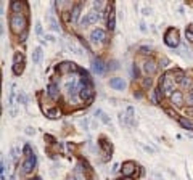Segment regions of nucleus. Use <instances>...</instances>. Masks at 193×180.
I'll list each match as a JSON object with an SVG mask.
<instances>
[{
  "label": "nucleus",
  "mask_w": 193,
  "mask_h": 180,
  "mask_svg": "<svg viewBox=\"0 0 193 180\" xmlns=\"http://www.w3.org/2000/svg\"><path fill=\"white\" fill-rule=\"evenodd\" d=\"M80 126L84 127V130H87V129H89L87 127V119H82V121H80Z\"/></svg>",
  "instance_id": "473e14b6"
},
{
  "label": "nucleus",
  "mask_w": 193,
  "mask_h": 180,
  "mask_svg": "<svg viewBox=\"0 0 193 180\" xmlns=\"http://www.w3.org/2000/svg\"><path fill=\"white\" fill-rule=\"evenodd\" d=\"M140 29H142V31H143V32H145V31H147V28H145V24H143V23H142V24H140Z\"/></svg>",
  "instance_id": "ea45409f"
},
{
  "label": "nucleus",
  "mask_w": 193,
  "mask_h": 180,
  "mask_svg": "<svg viewBox=\"0 0 193 180\" xmlns=\"http://www.w3.org/2000/svg\"><path fill=\"white\" fill-rule=\"evenodd\" d=\"M58 71L61 72V74H66V72H72L76 71V64L71 63V61H64L58 66Z\"/></svg>",
  "instance_id": "6e6552de"
},
{
  "label": "nucleus",
  "mask_w": 193,
  "mask_h": 180,
  "mask_svg": "<svg viewBox=\"0 0 193 180\" xmlns=\"http://www.w3.org/2000/svg\"><path fill=\"white\" fill-rule=\"evenodd\" d=\"M23 7H24V3H21V2H13V3H11V11L15 13V15H19V11L23 10Z\"/></svg>",
  "instance_id": "412c9836"
},
{
  "label": "nucleus",
  "mask_w": 193,
  "mask_h": 180,
  "mask_svg": "<svg viewBox=\"0 0 193 180\" xmlns=\"http://www.w3.org/2000/svg\"><path fill=\"white\" fill-rule=\"evenodd\" d=\"M23 71H24V63H21V64H13V74H15V76H19Z\"/></svg>",
  "instance_id": "4be33fe9"
},
{
  "label": "nucleus",
  "mask_w": 193,
  "mask_h": 180,
  "mask_svg": "<svg viewBox=\"0 0 193 180\" xmlns=\"http://www.w3.org/2000/svg\"><path fill=\"white\" fill-rule=\"evenodd\" d=\"M171 72H166L164 76L161 77V80H159V90L161 92H164V93H172L175 92L174 90V79H171Z\"/></svg>",
  "instance_id": "7ed1b4c3"
},
{
  "label": "nucleus",
  "mask_w": 193,
  "mask_h": 180,
  "mask_svg": "<svg viewBox=\"0 0 193 180\" xmlns=\"http://www.w3.org/2000/svg\"><path fill=\"white\" fill-rule=\"evenodd\" d=\"M36 167V154L31 153L29 156H26V159L23 162V166H21V174H28V172H31V170Z\"/></svg>",
  "instance_id": "20e7f679"
},
{
  "label": "nucleus",
  "mask_w": 193,
  "mask_h": 180,
  "mask_svg": "<svg viewBox=\"0 0 193 180\" xmlns=\"http://www.w3.org/2000/svg\"><path fill=\"white\" fill-rule=\"evenodd\" d=\"M143 71L147 72V74H154V72H156V64H154L151 60H147V61L143 63Z\"/></svg>",
  "instance_id": "f8f14e48"
},
{
  "label": "nucleus",
  "mask_w": 193,
  "mask_h": 180,
  "mask_svg": "<svg viewBox=\"0 0 193 180\" xmlns=\"http://www.w3.org/2000/svg\"><path fill=\"white\" fill-rule=\"evenodd\" d=\"M68 47H69V50L72 51V53H76V55H84V48H82L79 44H77L74 39H69V40H68Z\"/></svg>",
  "instance_id": "0eeeda50"
},
{
  "label": "nucleus",
  "mask_w": 193,
  "mask_h": 180,
  "mask_svg": "<svg viewBox=\"0 0 193 180\" xmlns=\"http://www.w3.org/2000/svg\"><path fill=\"white\" fill-rule=\"evenodd\" d=\"M167 63H169V61H167V58H162V60H161V64H164V66H166Z\"/></svg>",
  "instance_id": "58836bf2"
},
{
  "label": "nucleus",
  "mask_w": 193,
  "mask_h": 180,
  "mask_svg": "<svg viewBox=\"0 0 193 180\" xmlns=\"http://www.w3.org/2000/svg\"><path fill=\"white\" fill-rule=\"evenodd\" d=\"M80 8H82V5H80V3H77V5L72 7V11H71V21H74V23H77V21H79Z\"/></svg>",
  "instance_id": "2eb2a0df"
},
{
  "label": "nucleus",
  "mask_w": 193,
  "mask_h": 180,
  "mask_svg": "<svg viewBox=\"0 0 193 180\" xmlns=\"http://www.w3.org/2000/svg\"><path fill=\"white\" fill-rule=\"evenodd\" d=\"M15 90H16V85H11V92H10V100H8V103H10V106L13 105V100H15Z\"/></svg>",
  "instance_id": "a878e982"
},
{
  "label": "nucleus",
  "mask_w": 193,
  "mask_h": 180,
  "mask_svg": "<svg viewBox=\"0 0 193 180\" xmlns=\"http://www.w3.org/2000/svg\"><path fill=\"white\" fill-rule=\"evenodd\" d=\"M92 69L97 72V74H101L103 71H105V66H103V63L100 60H93L92 61Z\"/></svg>",
  "instance_id": "dca6fc26"
},
{
  "label": "nucleus",
  "mask_w": 193,
  "mask_h": 180,
  "mask_svg": "<svg viewBox=\"0 0 193 180\" xmlns=\"http://www.w3.org/2000/svg\"><path fill=\"white\" fill-rule=\"evenodd\" d=\"M132 74H134V77L139 76V69H137V66H134V69H132Z\"/></svg>",
  "instance_id": "72a5a7b5"
},
{
  "label": "nucleus",
  "mask_w": 193,
  "mask_h": 180,
  "mask_svg": "<svg viewBox=\"0 0 193 180\" xmlns=\"http://www.w3.org/2000/svg\"><path fill=\"white\" fill-rule=\"evenodd\" d=\"M124 180H134V179H132V177H126V179H124Z\"/></svg>",
  "instance_id": "79ce46f5"
},
{
  "label": "nucleus",
  "mask_w": 193,
  "mask_h": 180,
  "mask_svg": "<svg viewBox=\"0 0 193 180\" xmlns=\"http://www.w3.org/2000/svg\"><path fill=\"white\" fill-rule=\"evenodd\" d=\"M48 21H50V29H51V31H55V32H60V26H58V23H57V21H55V18H53V16H50V18H48Z\"/></svg>",
  "instance_id": "5701e85b"
},
{
  "label": "nucleus",
  "mask_w": 193,
  "mask_h": 180,
  "mask_svg": "<svg viewBox=\"0 0 193 180\" xmlns=\"http://www.w3.org/2000/svg\"><path fill=\"white\" fill-rule=\"evenodd\" d=\"M100 147L105 150V156H106V158H111V156H110V154H111V145H110L105 138H103V137L100 138Z\"/></svg>",
  "instance_id": "f3484780"
},
{
  "label": "nucleus",
  "mask_w": 193,
  "mask_h": 180,
  "mask_svg": "<svg viewBox=\"0 0 193 180\" xmlns=\"http://www.w3.org/2000/svg\"><path fill=\"white\" fill-rule=\"evenodd\" d=\"M118 170H119V164H114L113 166V172H118Z\"/></svg>",
  "instance_id": "4c0bfd02"
},
{
  "label": "nucleus",
  "mask_w": 193,
  "mask_h": 180,
  "mask_svg": "<svg viewBox=\"0 0 193 180\" xmlns=\"http://www.w3.org/2000/svg\"><path fill=\"white\" fill-rule=\"evenodd\" d=\"M32 61L36 64H39L42 61V48H40V47H37V48L32 51Z\"/></svg>",
  "instance_id": "a211bd4d"
},
{
  "label": "nucleus",
  "mask_w": 193,
  "mask_h": 180,
  "mask_svg": "<svg viewBox=\"0 0 193 180\" xmlns=\"http://www.w3.org/2000/svg\"><path fill=\"white\" fill-rule=\"evenodd\" d=\"M36 34L39 37H42V24L40 23H36Z\"/></svg>",
  "instance_id": "cd10ccee"
},
{
  "label": "nucleus",
  "mask_w": 193,
  "mask_h": 180,
  "mask_svg": "<svg viewBox=\"0 0 193 180\" xmlns=\"http://www.w3.org/2000/svg\"><path fill=\"white\" fill-rule=\"evenodd\" d=\"M179 32H177V29H174V28H171V29H167L166 34H164V44L167 47H171V48H177L179 47Z\"/></svg>",
  "instance_id": "f03ea898"
},
{
  "label": "nucleus",
  "mask_w": 193,
  "mask_h": 180,
  "mask_svg": "<svg viewBox=\"0 0 193 180\" xmlns=\"http://www.w3.org/2000/svg\"><path fill=\"white\" fill-rule=\"evenodd\" d=\"M101 7H103V2H93V8H95L97 11H100Z\"/></svg>",
  "instance_id": "2f4dec72"
},
{
  "label": "nucleus",
  "mask_w": 193,
  "mask_h": 180,
  "mask_svg": "<svg viewBox=\"0 0 193 180\" xmlns=\"http://www.w3.org/2000/svg\"><path fill=\"white\" fill-rule=\"evenodd\" d=\"M98 11H95V10H92V11H89L87 15H85V19H87V23L89 24H95L97 21H98Z\"/></svg>",
  "instance_id": "4468645a"
},
{
  "label": "nucleus",
  "mask_w": 193,
  "mask_h": 180,
  "mask_svg": "<svg viewBox=\"0 0 193 180\" xmlns=\"http://www.w3.org/2000/svg\"><path fill=\"white\" fill-rule=\"evenodd\" d=\"M47 40H50V42H55V39L51 37V36H47Z\"/></svg>",
  "instance_id": "a19ab883"
},
{
  "label": "nucleus",
  "mask_w": 193,
  "mask_h": 180,
  "mask_svg": "<svg viewBox=\"0 0 193 180\" xmlns=\"http://www.w3.org/2000/svg\"><path fill=\"white\" fill-rule=\"evenodd\" d=\"M114 24H116L114 13H113V7H111L110 8V16H108V29H110V31H114Z\"/></svg>",
  "instance_id": "aec40b11"
},
{
  "label": "nucleus",
  "mask_w": 193,
  "mask_h": 180,
  "mask_svg": "<svg viewBox=\"0 0 193 180\" xmlns=\"http://www.w3.org/2000/svg\"><path fill=\"white\" fill-rule=\"evenodd\" d=\"M18 103H26V95H24V92H21L19 90V93H18Z\"/></svg>",
  "instance_id": "bb28decb"
},
{
  "label": "nucleus",
  "mask_w": 193,
  "mask_h": 180,
  "mask_svg": "<svg viewBox=\"0 0 193 180\" xmlns=\"http://www.w3.org/2000/svg\"><path fill=\"white\" fill-rule=\"evenodd\" d=\"M140 145H142V148H143L147 153H150V154H153V153H154V150H153L151 147H148V145H143V143H140Z\"/></svg>",
  "instance_id": "c85d7f7f"
},
{
  "label": "nucleus",
  "mask_w": 193,
  "mask_h": 180,
  "mask_svg": "<svg viewBox=\"0 0 193 180\" xmlns=\"http://www.w3.org/2000/svg\"><path fill=\"white\" fill-rule=\"evenodd\" d=\"M143 85H145V87H150V85H151V79H147L143 82Z\"/></svg>",
  "instance_id": "c9c22d12"
},
{
  "label": "nucleus",
  "mask_w": 193,
  "mask_h": 180,
  "mask_svg": "<svg viewBox=\"0 0 193 180\" xmlns=\"http://www.w3.org/2000/svg\"><path fill=\"white\" fill-rule=\"evenodd\" d=\"M21 63H24L23 53H15V58H13V64H21Z\"/></svg>",
  "instance_id": "b1692460"
},
{
  "label": "nucleus",
  "mask_w": 193,
  "mask_h": 180,
  "mask_svg": "<svg viewBox=\"0 0 193 180\" xmlns=\"http://www.w3.org/2000/svg\"><path fill=\"white\" fill-rule=\"evenodd\" d=\"M135 172V162L132 161H126L122 162V174L124 177H132V174Z\"/></svg>",
  "instance_id": "423d86ee"
},
{
  "label": "nucleus",
  "mask_w": 193,
  "mask_h": 180,
  "mask_svg": "<svg viewBox=\"0 0 193 180\" xmlns=\"http://www.w3.org/2000/svg\"><path fill=\"white\" fill-rule=\"evenodd\" d=\"M171 100H172V105H175V106H182L183 105V93L182 92H174L172 95H171Z\"/></svg>",
  "instance_id": "9b49d317"
},
{
  "label": "nucleus",
  "mask_w": 193,
  "mask_h": 180,
  "mask_svg": "<svg viewBox=\"0 0 193 180\" xmlns=\"http://www.w3.org/2000/svg\"><path fill=\"white\" fill-rule=\"evenodd\" d=\"M185 101H187V105H190V106H193V92L190 93V95H187V98H185Z\"/></svg>",
  "instance_id": "c756f323"
},
{
  "label": "nucleus",
  "mask_w": 193,
  "mask_h": 180,
  "mask_svg": "<svg viewBox=\"0 0 193 180\" xmlns=\"http://www.w3.org/2000/svg\"><path fill=\"white\" fill-rule=\"evenodd\" d=\"M26 37H28V31H24L23 34H21V40H26Z\"/></svg>",
  "instance_id": "e433bc0d"
},
{
  "label": "nucleus",
  "mask_w": 193,
  "mask_h": 180,
  "mask_svg": "<svg viewBox=\"0 0 193 180\" xmlns=\"http://www.w3.org/2000/svg\"><path fill=\"white\" fill-rule=\"evenodd\" d=\"M90 40H92L93 44H97V42H103V40H106V32L103 31V29H100V28L93 29V31L90 32Z\"/></svg>",
  "instance_id": "39448f33"
},
{
  "label": "nucleus",
  "mask_w": 193,
  "mask_h": 180,
  "mask_svg": "<svg viewBox=\"0 0 193 180\" xmlns=\"http://www.w3.org/2000/svg\"><path fill=\"white\" fill-rule=\"evenodd\" d=\"M26 26H28V18L24 15H13L10 18V28L15 34H23L26 31Z\"/></svg>",
  "instance_id": "f257e3e1"
},
{
  "label": "nucleus",
  "mask_w": 193,
  "mask_h": 180,
  "mask_svg": "<svg viewBox=\"0 0 193 180\" xmlns=\"http://www.w3.org/2000/svg\"><path fill=\"white\" fill-rule=\"evenodd\" d=\"M124 124H127V126H130V127H134V126H135L134 108H132V106H129V108L126 109V122H124Z\"/></svg>",
  "instance_id": "9d476101"
},
{
  "label": "nucleus",
  "mask_w": 193,
  "mask_h": 180,
  "mask_svg": "<svg viewBox=\"0 0 193 180\" xmlns=\"http://www.w3.org/2000/svg\"><path fill=\"white\" fill-rule=\"evenodd\" d=\"M185 37H187L188 42L193 44V29H192V26H188V29H185Z\"/></svg>",
  "instance_id": "393cba45"
},
{
  "label": "nucleus",
  "mask_w": 193,
  "mask_h": 180,
  "mask_svg": "<svg viewBox=\"0 0 193 180\" xmlns=\"http://www.w3.org/2000/svg\"><path fill=\"white\" fill-rule=\"evenodd\" d=\"M58 85L57 84H50L48 85V89H47V93H48V97L51 98V100H57L58 98Z\"/></svg>",
  "instance_id": "ddd939ff"
},
{
  "label": "nucleus",
  "mask_w": 193,
  "mask_h": 180,
  "mask_svg": "<svg viewBox=\"0 0 193 180\" xmlns=\"http://www.w3.org/2000/svg\"><path fill=\"white\" fill-rule=\"evenodd\" d=\"M26 135H36V129H34V127H28V129H26Z\"/></svg>",
  "instance_id": "7c9ffc66"
},
{
  "label": "nucleus",
  "mask_w": 193,
  "mask_h": 180,
  "mask_svg": "<svg viewBox=\"0 0 193 180\" xmlns=\"http://www.w3.org/2000/svg\"><path fill=\"white\" fill-rule=\"evenodd\" d=\"M166 113H167V114H171V116H174V118H177V114H175L172 109H166Z\"/></svg>",
  "instance_id": "f704fd0d"
},
{
  "label": "nucleus",
  "mask_w": 193,
  "mask_h": 180,
  "mask_svg": "<svg viewBox=\"0 0 193 180\" xmlns=\"http://www.w3.org/2000/svg\"><path fill=\"white\" fill-rule=\"evenodd\" d=\"M110 87L114 90H124L126 89V82H124L121 77H114V79L110 80Z\"/></svg>",
  "instance_id": "1a4fd4ad"
},
{
  "label": "nucleus",
  "mask_w": 193,
  "mask_h": 180,
  "mask_svg": "<svg viewBox=\"0 0 193 180\" xmlns=\"http://www.w3.org/2000/svg\"><path fill=\"white\" fill-rule=\"evenodd\" d=\"M179 122H180V126L182 127H185V129H188V130H193V122L190 121V119H185V118H179Z\"/></svg>",
  "instance_id": "6ab92c4d"
}]
</instances>
